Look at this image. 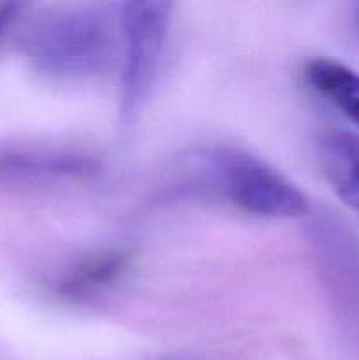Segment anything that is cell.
Masks as SVG:
<instances>
[{
  "instance_id": "6da1fadb",
  "label": "cell",
  "mask_w": 359,
  "mask_h": 360,
  "mask_svg": "<svg viewBox=\"0 0 359 360\" xmlns=\"http://www.w3.org/2000/svg\"><path fill=\"white\" fill-rule=\"evenodd\" d=\"M111 41V21L104 14L77 9L37 21L28 32L25 48L41 72L70 79L104 69Z\"/></svg>"
},
{
  "instance_id": "7a4b0ae2",
  "label": "cell",
  "mask_w": 359,
  "mask_h": 360,
  "mask_svg": "<svg viewBox=\"0 0 359 360\" xmlns=\"http://www.w3.org/2000/svg\"><path fill=\"white\" fill-rule=\"evenodd\" d=\"M171 4L129 2L122 6L120 23L123 34L122 91L120 118L130 125L143 109L168 37Z\"/></svg>"
},
{
  "instance_id": "8992f818",
  "label": "cell",
  "mask_w": 359,
  "mask_h": 360,
  "mask_svg": "<svg viewBox=\"0 0 359 360\" xmlns=\"http://www.w3.org/2000/svg\"><path fill=\"white\" fill-rule=\"evenodd\" d=\"M18 9H20L18 4H4V6H0V41H2L4 34H6L7 28L11 27L13 20L16 18Z\"/></svg>"
},
{
  "instance_id": "277c9868",
  "label": "cell",
  "mask_w": 359,
  "mask_h": 360,
  "mask_svg": "<svg viewBox=\"0 0 359 360\" xmlns=\"http://www.w3.org/2000/svg\"><path fill=\"white\" fill-rule=\"evenodd\" d=\"M320 167L341 202L359 214V136L329 132L319 144Z\"/></svg>"
},
{
  "instance_id": "3957f363",
  "label": "cell",
  "mask_w": 359,
  "mask_h": 360,
  "mask_svg": "<svg viewBox=\"0 0 359 360\" xmlns=\"http://www.w3.org/2000/svg\"><path fill=\"white\" fill-rule=\"evenodd\" d=\"M210 164L225 195L248 213L296 218L308 211L305 195L285 176L259 158L236 150H218Z\"/></svg>"
},
{
  "instance_id": "5b68a950",
  "label": "cell",
  "mask_w": 359,
  "mask_h": 360,
  "mask_svg": "<svg viewBox=\"0 0 359 360\" xmlns=\"http://www.w3.org/2000/svg\"><path fill=\"white\" fill-rule=\"evenodd\" d=\"M310 86L359 129V74L329 58H317L306 67Z\"/></svg>"
}]
</instances>
